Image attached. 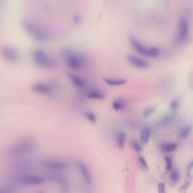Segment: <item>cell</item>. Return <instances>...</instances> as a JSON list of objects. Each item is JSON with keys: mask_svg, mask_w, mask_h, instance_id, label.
<instances>
[{"mask_svg": "<svg viewBox=\"0 0 193 193\" xmlns=\"http://www.w3.org/2000/svg\"><path fill=\"white\" fill-rule=\"evenodd\" d=\"M36 146L37 142L35 138L27 136L11 145L8 149V155L13 157L25 156L33 152Z\"/></svg>", "mask_w": 193, "mask_h": 193, "instance_id": "6da1fadb", "label": "cell"}, {"mask_svg": "<svg viewBox=\"0 0 193 193\" xmlns=\"http://www.w3.org/2000/svg\"><path fill=\"white\" fill-rule=\"evenodd\" d=\"M23 30L33 39L39 42H46L50 39L48 31L41 26L28 19H24L21 23Z\"/></svg>", "mask_w": 193, "mask_h": 193, "instance_id": "7a4b0ae2", "label": "cell"}, {"mask_svg": "<svg viewBox=\"0 0 193 193\" xmlns=\"http://www.w3.org/2000/svg\"><path fill=\"white\" fill-rule=\"evenodd\" d=\"M62 56L65 59L67 67L73 70H81L85 67L87 62V59L85 55L70 48L64 49L62 51Z\"/></svg>", "mask_w": 193, "mask_h": 193, "instance_id": "3957f363", "label": "cell"}, {"mask_svg": "<svg viewBox=\"0 0 193 193\" xmlns=\"http://www.w3.org/2000/svg\"><path fill=\"white\" fill-rule=\"evenodd\" d=\"M129 41L131 47L140 55L148 58L155 59L158 57L160 55V50L158 47H147L142 44L137 38L133 35H130L129 36Z\"/></svg>", "mask_w": 193, "mask_h": 193, "instance_id": "277c9868", "label": "cell"}, {"mask_svg": "<svg viewBox=\"0 0 193 193\" xmlns=\"http://www.w3.org/2000/svg\"><path fill=\"white\" fill-rule=\"evenodd\" d=\"M32 56L35 63L39 67L52 69L57 66L56 60L42 49H35L32 52Z\"/></svg>", "mask_w": 193, "mask_h": 193, "instance_id": "5b68a950", "label": "cell"}, {"mask_svg": "<svg viewBox=\"0 0 193 193\" xmlns=\"http://www.w3.org/2000/svg\"><path fill=\"white\" fill-rule=\"evenodd\" d=\"M46 178L39 176L32 175H22L18 178L17 183L22 186H38L43 185L46 182Z\"/></svg>", "mask_w": 193, "mask_h": 193, "instance_id": "8992f818", "label": "cell"}, {"mask_svg": "<svg viewBox=\"0 0 193 193\" xmlns=\"http://www.w3.org/2000/svg\"><path fill=\"white\" fill-rule=\"evenodd\" d=\"M47 178L49 181L56 184L63 192H67L70 189V184L67 178L61 173L57 172L49 173Z\"/></svg>", "mask_w": 193, "mask_h": 193, "instance_id": "52a82bcc", "label": "cell"}, {"mask_svg": "<svg viewBox=\"0 0 193 193\" xmlns=\"http://www.w3.org/2000/svg\"><path fill=\"white\" fill-rule=\"evenodd\" d=\"M189 35V26L186 19L181 18L178 22L177 41L180 44L185 42Z\"/></svg>", "mask_w": 193, "mask_h": 193, "instance_id": "ba28073f", "label": "cell"}, {"mask_svg": "<svg viewBox=\"0 0 193 193\" xmlns=\"http://www.w3.org/2000/svg\"><path fill=\"white\" fill-rule=\"evenodd\" d=\"M43 165L45 168L53 171H66L69 168V165L60 160H46L43 162Z\"/></svg>", "mask_w": 193, "mask_h": 193, "instance_id": "9c48e42d", "label": "cell"}, {"mask_svg": "<svg viewBox=\"0 0 193 193\" xmlns=\"http://www.w3.org/2000/svg\"><path fill=\"white\" fill-rule=\"evenodd\" d=\"M32 92L41 95H51L55 91L54 86L43 82H37L33 84L31 87Z\"/></svg>", "mask_w": 193, "mask_h": 193, "instance_id": "30bf717a", "label": "cell"}, {"mask_svg": "<svg viewBox=\"0 0 193 193\" xmlns=\"http://www.w3.org/2000/svg\"><path fill=\"white\" fill-rule=\"evenodd\" d=\"M2 55L4 59L10 63H18L20 59L18 51L11 47H4L2 50Z\"/></svg>", "mask_w": 193, "mask_h": 193, "instance_id": "8fae6325", "label": "cell"}, {"mask_svg": "<svg viewBox=\"0 0 193 193\" xmlns=\"http://www.w3.org/2000/svg\"><path fill=\"white\" fill-rule=\"evenodd\" d=\"M77 166L81 175H82L85 184L87 185H91L93 183V177L89 168L85 164L82 162H78Z\"/></svg>", "mask_w": 193, "mask_h": 193, "instance_id": "7c38bea8", "label": "cell"}, {"mask_svg": "<svg viewBox=\"0 0 193 193\" xmlns=\"http://www.w3.org/2000/svg\"><path fill=\"white\" fill-rule=\"evenodd\" d=\"M127 61L134 67L139 69H145L149 67V63L145 59L135 56L134 55L130 54L127 56Z\"/></svg>", "mask_w": 193, "mask_h": 193, "instance_id": "4fadbf2b", "label": "cell"}, {"mask_svg": "<svg viewBox=\"0 0 193 193\" xmlns=\"http://www.w3.org/2000/svg\"><path fill=\"white\" fill-rule=\"evenodd\" d=\"M66 75L73 85L78 89H83L87 85L85 80L78 75L68 73Z\"/></svg>", "mask_w": 193, "mask_h": 193, "instance_id": "5bb4252c", "label": "cell"}, {"mask_svg": "<svg viewBox=\"0 0 193 193\" xmlns=\"http://www.w3.org/2000/svg\"><path fill=\"white\" fill-rule=\"evenodd\" d=\"M86 96L89 99L96 100H104L106 98V95L104 93L96 89H91L89 91L86 93Z\"/></svg>", "mask_w": 193, "mask_h": 193, "instance_id": "9a60e30c", "label": "cell"}, {"mask_svg": "<svg viewBox=\"0 0 193 193\" xmlns=\"http://www.w3.org/2000/svg\"><path fill=\"white\" fill-rule=\"evenodd\" d=\"M126 135L125 133L122 130L119 131L115 135V143L119 149H123L126 142Z\"/></svg>", "mask_w": 193, "mask_h": 193, "instance_id": "2e32d148", "label": "cell"}, {"mask_svg": "<svg viewBox=\"0 0 193 193\" xmlns=\"http://www.w3.org/2000/svg\"><path fill=\"white\" fill-rule=\"evenodd\" d=\"M104 82L110 86H119L125 85L127 81L124 79H111V78H104Z\"/></svg>", "mask_w": 193, "mask_h": 193, "instance_id": "e0dca14e", "label": "cell"}, {"mask_svg": "<svg viewBox=\"0 0 193 193\" xmlns=\"http://www.w3.org/2000/svg\"><path fill=\"white\" fill-rule=\"evenodd\" d=\"M151 131L148 126H146L143 129L141 134V141L142 145H147L149 143L151 137Z\"/></svg>", "mask_w": 193, "mask_h": 193, "instance_id": "ac0fdd59", "label": "cell"}, {"mask_svg": "<svg viewBox=\"0 0 193 193\" xmlns=\"http://www.w3.org/2000/svg\"><path fill=\"white\" fill-rule=\"evenodd\" d=\"M32 164L30 163L29 161H22L21 163H18L14 167V171H16V172H20L21 173H22L23 171H26V170H28L29 168L32 167Z\"/></svg>", "mask_w": 193, "mask_h": 193, "instance_id": "d6986e66", "label": "cell"}, {"mask_svg": "<svg viewBox=\"0 0 193 193\" xmlns=\"http://www.w3.org/2000/svg\"><path fill=\"white\" fill-rule=\"evenodd\" d=\"M177 144L176 143H165L161 145V149L164 152H172L176 151L177 149Z\"/></svg>", "mask_w": 193, "mask_h": 193, "instance_id": "ffe728a7", "label": "cell"}, {"mask_svg": "<svg viewBox=\"0 0 193 193\" xmlns=\"http://www.w3.org/2000/svg\"><path fill=\"white\" fill-rule=\"evenodd\" d=\"M126 103L123 99H116L112 103V108L116 111L123 110L125 108Z\"/></svg>", "mask_w": 193, "mask_h": 193, "instance_id": "44dd1931", "label": "cell"}, {"mask_svg": "<svg viewBox=\"0 0 193 193\" xmlns=\"http://www.w3.org/2000/svg\"><path fill=\"white\" fill-rule=\"evenodd\" d=\"M175 119V115H166L160 119L159 123L160 126H165L171 124Z\"/></svg>", "mask_w": 193, "mask_h": 193, "instance_id": "7402d4cb", "label": "cell"}, {"mask_svg": "<svg viewBox=\"0 0 193 193\" xmlns=\"http://www.w3.org/2000/svg\"><path fill=\"white\" fill-rule=\"evenodd\" d=\"M170 178L173 184H177L180 180V173L176 168H172L170 172Z\"/></svg>", "mask_w": 193, "mask_h": 193, "instance_id": "603a6c76", "label": "cell"}, {"mask_svg": "<svg viewBox=\"0 0 193 193\" xmlns=\"http://www.w3.org/2000/svg\"><path fill=\"white\" fill-rule=\"evenodd\" d=\"M192 130V126L191 125H187L184 127L182 130L180 131L179 133V138L181 139H185L187 137Z\"/></svg>", "mask_w": 193, "mask_h": 193, "instance_id": "cb8c5ba5", "label": "cell"}, {"mask_svg": "<svg viewBox=\"0 0 193 193\" xmlns=\"http://www.w3.org/2000/svg\"><path fill=\"white\" fill-rule=\"evenodd\" d=\"M84 117L91 123L93 124L96 123V115L93 112L85 111L84 113Z\"/></svg>", "mask_w": 193, "mask_h": 193, "instance_id": "d4e9b609", "label": "cell"}, {"mask_svg": "<svg viewBox=\"0 0 193 193\" xmlns=\"http://www.w3.org/2000/svg\"><path fill=\"white\" fill-rule=\"evenodd\" d=\"M131 146H132V147L134 151L138 153L141 152L142 149H143L141 145H140V143L135 139L132 140Z\"/></svg>", "mask_w": 193, "mask_h": 193, "instance_id": "484cf974", "label": "cell"}, {"mask_svg": "<svg viewBox=\"0 0 193 193\" xmlns=\"http://www.w3.org/2000/svg\"><path fill=\"white\" fill-rule=\"evenodd\" d=\"M165 161L166 163V169L167 171H171L172 168V160L171 159L169 156H167L165 157L164 158Z\"/></svg>", "mask_w": 193, "mask_h": 193, "instance_id": "4316f807", "label": "cell"}, {"mask_svg": "<svg viewBox=\"0 0 193 193\" xmlns=\"http://www.w3.org/2000/svg\"><path fill=\"white\" fill-rule=\"evenodd\" d=\"M155 111H156V108H149V109L145 110V111L143 112L142 115L145 118H147V117H149V115H151L153 113H154Z\"/></svg>", "mask_w": 193, "mask_h": 193, "instance_id": "83f0119b", "label": "cell"}, {"mask_svg": "<svg viewBox=\"0 0 193 193\" xmlns=\"http://www.w3.org/2000/svg\"><path fill=\"white\" fill-rule=\"evenodd\" d=\"M191 185V182L189 180H187L184 183V185H182L180 188H179V191L180 192H185L189 188L190 186Z\"/></svg>", "mask_w": 193, "mask_h": 193, "instance_id": "f1b7e54d", "label": "cell"}, {"mask_svg": "<svg viewBox=\"0 0 193 193\" xmlns=\"http://www.w3.org/2000/svg\"><path fill=\"white\" fill-rule=\"evenodd\" d=\"M138 160L140 162V163L141 164L142 166L143 167V168L146 170H148L149 168V164L147 163L146 160L143 156H139Z\"/></svg>", "mask_w": 193, "mask_h": 193, "instance_id": "f546056e", "label": "cell"}, {"mask_svg": "<svg viewBox=\"0 0 193 193\" xmlns=\"http://www.w3.org/2000/svg\"><path fill=\"white\" fill-rule=\"evenodd\" d=\"M193 169V160L190 163L187 168H186V173H187V177L190 178H192V175H191V171Z\"/></svg>", "mask_w": 193, "mask_h": 193, "instance_id": "4dcf8cb0", "label": "cell"}, {"mask_svg": "<svg viewBox=\"0 0 193 193\" xmlns=\"http://www.w3.org/2000/svg\"><path fill=\"white\" fill-rule=\"evenodd\" d=\"M73 22H74V25H77V26H79L82 23V18L80 15L77 14L73 17Z\"/></svg>", "mask_w": 193, "mask_h": 193, "instance_id": "1f68e13d", "label": "cell"}, {"mask_svg": "<svg viewBox=\"0 0 193 193\" xmlns=\"http://www.w3.org/2000/svg\"><path fill=\"white\" fill-rule=\"evenodd\" d=\"M179 107H180V103L177 100L172 101L170 104V108L172 111H175L176 109L178 108Z\"/></svg>", "mask_w": 193, "mask_h": 193, "instance_id": "d6a6232c", "label": "cell"}, {"mask_svg": "<svg viewBox=\"0 0 193 193\" xmlns=\"http://www.w3.org/2000/svg\"><path fill=\"white\" fill-rule=\"evenodd\" d=\"M158 191L159 193H164L165 191V186L163 182H160L158 184Z\"/></svg>", "mask_w": 193, "mask_h": 193, "instance_id": "836d02e7", "label": "cell"}]
</instances>
